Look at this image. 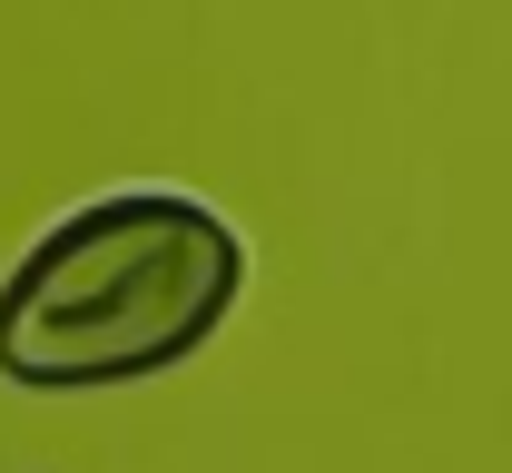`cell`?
<instances>
[{"instance_id":"1","label":"cell","mask_w":512,"mask_h":473,"mask_svg":"<svg viewBox=\"0 0 512 473\" xmlns=\"http://www.w3.org/2000/svg\"><path fill=\"white\" fill-rule=\"evenodd\" d=\"M247 237L188 188H119L69 207L0 276V385L109 395L158 385L237 316Z\"/></svg>"}]
</instances>
